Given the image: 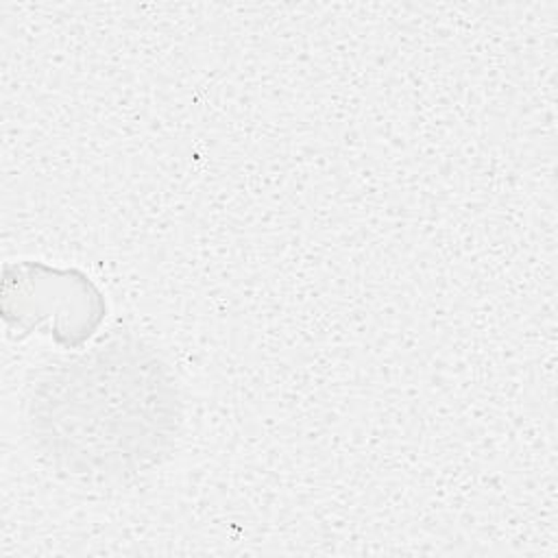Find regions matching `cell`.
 <instances>
[{
  "label": "cell",
  "instance_id": "6da1fadb",
  "mask_svg": "<svg viewBox=\"0 0 558 558\" xmlns=\"http://www.w3.org/2000/svg\"><path fill=\"white\" fill-rule=\"evenodd\" d=\"M50 384L35 418L48 451L72 473L116 477L142 469L172 432V386L135 349H100Z\"/></svg>",
  "mask_w": 558,
  "mask_h": 558
}]
</instances>
